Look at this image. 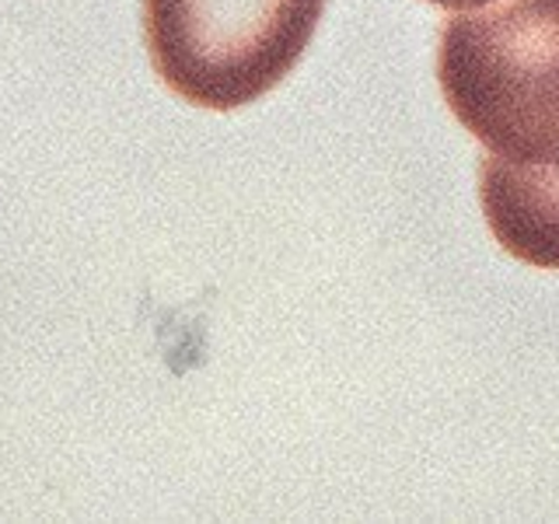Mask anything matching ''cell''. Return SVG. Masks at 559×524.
<instances>
[{"label":"cell","instance_id":"7a4b0ae2","mask_svg":"<svg viewBox=\"0 0 559 524\" xmlns=\"http://www.w3.org/2000/svg\"><path fill=\"white\" fill-rule=\"evenodd\" d=\"M329 0H144L157 81L210 112L252 105L301 63Z\"/></svg>","mask_w":559,"mask_h":524},{"label":"cell","instance_id":"277c9868","mask_svg":"<svg viewBox=\"0 0 559 524\" xmlns=\"http://www.w3.org/2000/svg\"><path fill=\"white\" fill-rule=\"evenodd\" d=\"M433 8H444V11H476V8H489L493 0H427Z\"/></svg>","mask_w":559,"mask_h":524},{"label":"cell","instance_id":"3957f363","mask_svg":"<svg viewBox=\"0 0 559 524\" xmlns=\"http://www.w3.org/2000/svg\"><path fill=\"white\" fill-rule=\"evenodd\" d=\"M479 203L500 249L535 270H559V165L479 162Z\"/></svg>","mask_w":559,"mask_h":524},{"label":"cell","instance_id":"6da1fadb","mask_svg":"<svg viewBox=\"0 0 559 524\" xmlns=\"http://www.w3.org/2000/svg\"><path fill=\"white\" fill-rule=\"evenodd\" d=\"M451 116L514 165H559V0L451 14L437 43Z\"/></svg>","mask_w":559,"mask_h":524}]
</instances>
